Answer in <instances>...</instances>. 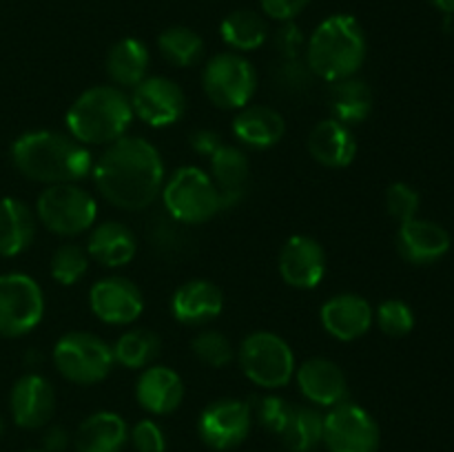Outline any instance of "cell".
<instances>
[{"mask_svg": "<svg viewBox=\"0 0 454 452\" xmlns=\"http://www.w3.org/2000/svg\"><path fill=\"white\" fill-rule=\"evenodd\" d=\"M91 173L102 198L122 211H145L164 186L162 155L137 136H124L106 146Z\"/></svg>", "mask_w": 454, "mask_h": 452, "instance_id": "1", "label": "cell"}, {"mask_svg": "<svg viewBox=\"0 0 454 452\" xmlns=\"http://www.w3.org/2000/svg\"><path fill=\"white\" fill-rule=\"evenodd\" d=\"M20 175L40 184H78L93 171V155L82 142L58 131H27L12 144Z\"/></svg>", "mask_w": 454, "mask_h": 452, "instance_id": "2", "label": "cell"}, {"mask_svg": "<svg viewBox=\"0 0 454 452\" xmlns=\"http://www.w3.org/2000/svg\"><path fill=\"white\" fill-rule=\"evenodd\" d=\"M366 53L368 40L362 22L350 13H333L306 40L304 58L315 78L331 84L357 75Z\"/></svg>", "mask_w": 454, "mask_h": 452, "instance_id": "3", "label": "cell"}, {"mask_svg": "<svg viewBox=\"0 0 454 452\" xmlns=\"http://www.w3.org/2000/svg\"><path fill=\"white\" fill-rule=\"evenodd\" d=\"M133 120V106L127 93L114 84L87 89L67 111L69 136L87 144H114L127 136Z\"/></svg>", "mask_w": 454, "mask_h": 452, "instance_id": "4", "label": "cell"}, {"mask_svg": "<svg viewBox=\"0 0 454 452\" xmlns=\"http://www.w3.org/2000/svg\"><path fill=\"white\" fill-rule=\"evenodd\" d=\"M162 204L168 215L184 226L213 220L220 208V191L204 168L180 167L162 186Z\"/></svg>", "mask_w": 454, "mask_h": 452, "instance_id": "5", "label": "cell"}, {"mask_svg": "<svg viewBox=\"0 0 454 452\" xmlns=\"http://www.w3.org/2000/svg\"><path fill=\"white\" fill-rule=\"evenodd\" d=\"M53 363L67 381L91 386L106 379L114 370V348L93 332L74 331L62 335L53 346Z\"/></svg>", "mask_w": 454, "mask_h": 452, "instance_id": "6", "label": "cell"}, {"mask_svg": "<svg viewBox=\"0 0 454 452\" xmlns=\"http://www.w3.org/2000/svg\"><path fill=\"white\" fill-rule=\"evenodd\" d=\"M244 375L266 390L284 388L295 377V355L279 335L269 331L251 332L238 350Z\"/></svg>", "mask_w": 454, "mask_h": 452, "instance_id": "7", "label": "cell"}, {"mask_svg": "<svg viewBox=\"0 0 454 452\" xmlns=\"http://www.w3.org/2000/svg\"><path fill=\"white\" fill-rule=\"evenodd\" d=\"M35 217L51 233L74 238L96 224L98 204L78 184H51L38 195Z\"/></svg>", "mask_w": 454, "mask_h": 452, "instance_id": "8", "label": "cell"}, {"mask_svg": "<svg viewBox=\"0 0 454 452\" xmlns=\"http://www.w3.org/2000/svg\"><path fill=\"white\" fill-rule=\"evenodd\" d=\"M202 89L220 109H244L257 91V71L242 53H217L204 66Z\"/></svg>", "mask_w": 454, "mask_h": 452, "instance_id": "9", "label": "cell"}, {"mask_svg": "<svg viewBox=\"0 0 454 452\" xmlns=\"http://www.w3.org/2000/svg\"><path fill=\"white\" fill-rule=\"evenodd\" d=\"M44 315L40 284L25 273L0 275V335L22 337L34 331Z\"/></svg>", "mask_w": 454, "mask_h": 452, "instance_id": "10", "label": "cell"}, {"mask_svg": "<svg viewBox=\"0 0 454 452\" xmlns=\"http://www.w3.org/2000/svg\"><path fill=\"white\" fill-rule=\"evenodd\" d=\"M380 439L377 421L357 403L344 401L324 415L322 443L328 452H377Z\"/></svg>", "mask_w": 454, "mask_h": 452, "instance_id": "11", "label": "cell"}, {"mask_svg": "<svg viewBox=\"0 0 454 452\" xmlns=\"http://www.w3.org/2000/svg\"><path fill=\"white\" fill-rule=\"evenodd\" d=\"M253 425V408L239 399H217L198 419L200 439L213 450H233L247 441Z\"/></svg>", "mask_w": 454, "mask_h": 452, "instance_id": "12", "label": "cell"}, {"mask_svg": "<svg viewBox=\"0 0 454 452\" xmlns=\"http://www.w3.org/2000/svg\"><path fill=\"white\" fill-rule=\"evenodd\" d=\"M133 115L153 129L171 127L180 122L186 111V96L177 82L164 75H151L142 80L131 93Z\"/></svg>", "mask_w": 454, "mask_h": 452, "instance_id": "13", "label": "cell"}, {"mask_svg": "<svg viewBox=\"0 0 454 452\" xmlns=\"http://www.w3.org/2000/svg\"><path fill=\"white\" fill-rule=\"evenodd\" d=\"M89 306L100 322L109 326H129L145 310V297L131 279L105 277L89 291Z\"/></svg>", "mask_w": 454, "mask_h": 452, "instance_id": "14", "label": "cell"}, {"mask_svg": "<svg viewBox=\"0 0 454 452\" xmlns=\"http://www.w3.org/2000/svg\"><path fill=\"white\" fill-rule=\"evenodd\" d=\"M279 275L288 286L310 291L322 284L326 275V251L309 235H293L279 251Z\"/></svg>", "mask_w": 454, "mask_h": 452, "instance_id": "15", "label": "cell"}, {"mask_svg": "<svg viewBox=\"0 0 454 452\" xmlns=\"http://www.w3.org/2000/svg\"><path fill=\"white\" fill-rule=\"evenodd\" d=\"M9 408L16 425L25 430L43 428L51 421L56 410V393L49 379L38 372H27L13 384L9 394Z\"/></svg>", "mask_w": 454, "mask_h": 452, "instance_id": "16", "label": "cell"}, {"mask_svg": "<svg viewBox=\"0 0 454 452\" xmlns=\"http://www.w3.org/2000/svg\"><path fill=\"white\" fill-rule=\"evenodd\" d=\"M300 393L313 406L335 408L348 401V379L335 362L324 357H313L295 370Z\"/></svg>", "mask_w": 454, "mask_h": 452, "instance_id": "17", "label": "cell"}, {"mask_svg": "<svg viewBox=\"0 0 454 452\" xmlns=\"http://www.w3.org/2000/svg\"><path fill=\"white\" fill-rule=\"evenodd\" d=\"M319 319H322L324 331L331 337L340 341H355L371 331L375 322V310L362 295L341 292L324 301Z\"/></svg>", "mask_w": 454, "mask_h": 452, "instance_id": "18", "label": "cell"}, {"mask_svg": "<svg viewBox=\"0 0 454 452\" xmlns=\"http://www.w3.org/2000/svg\"><path fill=\"white\" fill-rule=\"evenodd\" d=\"M397 251L415 266L434 264L450 251V233L437 222L412 217L399 224Z\"/></svg>", "mask_w": 454, "mask_h": 452, "instance_id": "19", "label": "cell"}, {"mask_svg": "<svg viewBox=\"0 0 454 452\" xmlns=\"http://www.w3.org/2000/svg\"><path fill=\"white\" fill-rule=\"evenodd\" d=\"M224 310V295L220 286L208 279L184 282L171 297V313L184 326H204L220 317Z\"/></svg>", "mask_w": 454, "mask_h": 452, "instance_id": "20", "label": "cell"}, {"mask_svg": "<svg viewBox=\"0 0 454 452\" xmlns=\"http://www.w3.org/2000/svg\"><path fill=\"white\" fill-rule=\"evenodd\" d=\"M136 399L151 415H171L184 401V381L171 368L153 363L137 377Z\"/></svg>", "mask_w": 454, "mask_h": 452, "instance_id": "21", "label": "cell"}, {"mask_svg": "<svg viewBox=\"0 0 454 452\" xmlns=\"http://www.w3.org/2000/svg\"><path fill=\"white\" fill-rule=\"evenodd\" d=\"M309 151L322 167L346 168L357 158V140L340 120H322L309 136Z\"/></svg>", "mask_w": 454, "mask_h": 452, "instance_id": "22", "label": "cell"}, {"mask_svg": "<svg viewBox=\"0 0 454 452\" xmlns=\"http://www.w3.org/2000/svg\"><path fill=\"white\" fill-rule=\"evenodd\" d=\"M208 162H211V180L220 191V208L222 211L235 208L247 195L248 158L238 146L222 144L208 158Z\"/></svg>", "mask_w": 454, "mask_h": 452, "instance_id": "23", "label": "cell"}, {"mask_svg": "<svg viewBox=\"0 0 454 452\" xmlns=\"http://www.w3.org/2000/svg\"><path fill=\"white\" fill-rule=\"evenodd\" d=\"M233 133L248 149L264 151L282 140L284 133H286V122H284L282 113L275 111L273 106L248 105L235 115Z\"/></svg>", "mask_w": 454, "mask_h": 452, "instance_id": "24", "label": "cell"}, {"mask_svg": "<svg viewBox=\"0 0 454 452\" xmlns=\"http://www.w3.org/2000/svg\"><path fill=\"white\" fill-rule=\"evenodd\" d=\"M87 253L91 260L109 269L127 266L137 253L136 233L120 222H102L89 235Z\"/></svg>", "mask_w": 454, "mask_h": 452, "instance_id": "25", "label": "cell"}, {"mask_svg": "<svg viewBox=\"0 0 454 452\" xmlns=\"http://www.w3.org/2000/svg\"><path fill=\"white\" fill-rule=\"evenodd\" d=\"M129 441L127 421L109 410L93 412L75 433V452H120Z\"/></svg>", "mask_w": 454, "mask_h": 452, "instance_id": "26", "label": "cell"}, {"mask_svg": "<svg viewBox=\"0 0 454 452\" xmlns=\"http://www.w3.org/2000/svg\"><path fill=\"white\" fill-rule=\"evenodd\" d=\"M35 238V213L18 198L0 199V255L16 257Z\"/></svg>", "mask_w": 454, "mask_h": 452, "instance_id": "27", "label": "cell"}, {"mask_svg": "<svg viewBox=\"0 0 454 452\" xmlns=\"http://www.w3.org/2000/svg\"><path fill=\"white\" fill-rule=\"evenodd\" d=\"M151 53L137 38H122L106 53V74L120 89H133L146 78Z\"/></svg>", "mask_w": 454, "mask_h": 452, "instance_id": "28", "label": "cell"}, {"mask_svg": "<svg viewBox=\"0 0 454 452\" xmlns=\"http://www.w3.org/2000/svg\"><path fill=\"white\" fill-rule=\"evenodd\" d=\"M328 106L333 111V118L340 120L346 127L364 122L372 111V89L362 78L337 80L331 82L328 91Z\"/></svg>", "mask_w": 454, "mask_h": 452, "instance_id": "29", "label": "cell"}, {"mask_svg": "<svg viewBox=\"0 0 454 452\" xmlns=\"http://www.w3.org/2000/svg\"><path fill=\"white\" fill-rule=\"evenodd\" d=\"M220 35L235 51H255L269 38V22L253 9H238L222 20Z\"/></svg>", "mask_w": 454, "mask_h": 452, "instance_id": "30", "label": "cell"}, {"mask_svg": "<svg viewBox=\"0 0 454 452\" xmlns=\"http://www.w3.org/2000/svg\"><path fill=\"white\" fill-rule=\"evenodd\" d=\"M111 348H114L115 363L129 368V370H145L155 363L160 350H162V341L149 328H131L120 335Z\"/></svg>", "mask_w": 454, "mask_h": 452, "instance_id": "31", "label": "cell"}, {"mask_svg": "<svg viewBox=\"0 0 454 452\" xmlns=\"http://www.w3.org/2000/svg\"><path fill=\"white\" fill-rule=\"evenodd\" d=\"M288 452H313L324 437V415L310 406H295L286 428L279 434Z\"/></svg>", "mask_w": 454, "mask_h": 452, "instance_id": "32", "label": "cell"}, {"mask_svg": "<svg viewBox=\"0 0 454 452\" xmlns=\"http://www.w3.org/2000/svg\"><path fill=\"white\" fill-rule=\"evenodd\" d=\"M158 49L164 56V60L171 62L173 66L184 69V66L200 62V58L204 56V40L198 31L176 25L160 34Z\"/></svg>", "mask_w": 454, "mask_h": 452, "instance_id": "33", "label": "cell"}, {"mask_svg": "<svg viewBox=\"0 0 454 452\" xmlns=\"http://www.w3.org/2000/svg\"><path fill=\"white\" fill-rule=\"evenodd\" d=\"M149 239L153 251H158L168 260H180L182 255L191 251V235L186 233V226L173 220L168 213L155 215L149 224Z\"/></svg>", "mask_w": 454, "mask_h": 452, "instance_id": "34", "label": "cell"}, {"mask_svg": "<svg viewBox=\"0 0 454 452\" xmlns=\"http://www.w3.org/2000/svg\"><path fill=\"white\" fill-rule=\"evenodd\" d=\"M89 269V253L87 248L78 246V244H62L56 253H53L51 261H49V273L56 279L60 286H74L84 277Z\"/></svg>", "mask_w": 454, "mask_h": 452, "instance_id": "35", "label": "cell"}, {"mask_svg": "<svg viewBox=\"0 0 454 452\" xmlns=\"http://www.w3.org/2000/svg\"><path fill=\"white\" fill-rule=\"evenodd\" d=\"M315 82V74L310 71L306 58H288L273 69V84L278 91L291 97H301L310 91Z\"/></svg>", "mask_w": 454, "mask_h": 452, "instance_id": "36", "label": "cell"}, {"mask_svg": "<svg viewBox=\"0 0 454 452\" xmlns=\"http://www.w3.org/2000/svg\"><path fill=\"white\" fill-rule=\"evenodd\" d=\"M191 350H193L195 357L204 363V366L211 368H222L226 363L233 362L235 350L231 346V341L226 339V335H222L220 331H202L193 337L191 341Z\"/></svg>", "mask_w": 454, "mask_h": 452, "instance_id": "37", "label": "cell"}, {"mask_svg": "<svg viewBox=\"0 0 454 452\" xmlns=\"http://www.w3.org/2000/svg\"><path fill=\"white\" fill-rule=\"evenodd\" d=\"M375 322L380 331L388 337H406L415 328V313L402 300L381 301L375 313Z\"/></svg>", "mask_w": 454, "mask_h": 452, "instance_id": "38", "label": "cell"}, {"mask_svg": "<svg viewBox=\"0 0 454 452\" xmlns=\"http://www.w3.org/2000/svg\"><path fill=\"white\" fill-rule=\"evenodd\" d=\"M293 408L295 406L288 399L279 397V394H266V397H260L255 401V412L253 415L257 417L262 428L279 437L284 433V428H286L288 419H291Z\"/></svg>", "mask_w": 454, "mask_h": 452, "instance_id": "39", "label": "cell"}, {"mask_svg": "<svg viewBox=\"0 0 454 452\" xmlns=\"http://www.w3.org/2000/svg\"><path fill=\"white\" fill-rule=\"evenodd\" d=\"M421 198L411 184L406 182H395L386 189V211L390 213V217L403 224V222L417 217V211H419Z\"/></svg>", "mask_w": 454, "mask_h": 452, "instance_id": "40", "label": "cell"}, {"mask_svg": "<svg viewBox=\"0 0 454 452\" xmlns=\"http://www.w3.org/2000/svg\"><path fill=\"white\" fill-rule=\"evenodd\" d=\"M273 47L275 51L282 56V60L288 58H301V53L306 51V35L300 29L295 20L279 22L278 29L273 31Z\"/></svg>", "mask_w": 454, "mask_h": 452, "instance_id": "41", "label": "cell"}, {"mask_svg": "<svg viewBox=\"0 0 454 452\" xmlns=\"http://www.w3.org/2000/svg\"><path fill=\"white\" fill-rule=\"evenodd\" d=\"M129 441L137 452H164L167 450V434L153 419H142L129 430Z\"/></svg>", "mask_w": 454, "mask_h": 452, "instance_id": "42", "label": "cell"}, {"mask_svg": "<svg viewBox=\"0 0 454 452\" xmlns=\"http://www.w3.org/2000/svg\"><path fill=\"white\" fill-rule=\"evenodd\" d=\"M262 12L266 18L278 22L295 20L301 12L310 4V0H260Z\"/></svg>", "mask_w": 454, "mask_h": 452, "instance_id": "43", "label": "cell"}, {"mask_svg": "<svg viewBox=\"0 0 454 452\" xmlns=\"http://www.w3.org/2000/svg\"><path fill=\"white\" fill-rule=\"evenodd\" d=\"M189 144L195 153L204 155V158H211L224 142H222L220 133L211 131V129H200V131H195L193 136H191Z\"/></svg>", "mask_w": 454, "mask_h": 452, "instance_id": "44", "label": "cell"}, {"mask_svg": "<svg viewBox=\"0 0 454 452\" xmlns=\"http://www.w3.org/2000/svg\"><path fill=\"white\" fill-rule=\"evenodd\" d=\"M69 446V433L62 425H49L43 434V450L44 452H62Z\"/></svg>", "mask_w": 454, "mask_h": 452, "instance_id": "45", "label": "cell"}, {"mask_svg": "<svg viewBox=\"0 0 454 452\" xmlns=\"http://www.w3.org/2000/svg\"><path fill=\"white\" fill-rule=\"evenodd\" d=\"M430 4H433L434 9H439L443 16H450V13H454V0H430Z\"/></svg>", "mask_w": 454, "mask_h": 452, "instance_id": "46", "label": "cell"}, {"mask_svg": "<svg viewBox=\"0 0 454 452\" xmlns=\"http://www.w3.org/2000/svg\"><path fill=\"white\" fill-rule=\"evenodd\" d=\"M3 434H4V419L0 417V437H3Z\"/></svg>", "mask_w": 454, "mask_h": 452, "instance_id": "47", "label": "cell"}, {"mask_svg": "<svg viewBox=\"0 0 454 452\" xmlns=\"http://www.w3.org/2000/svg\"><path fill=\"white\" fill-rule=\"evenodd\" d=\"M25 452H44V450H25Z\"/></svg>", "mask_w": 454, "mask_h": 452, "instance_id": "48", "label": "cell"}]
</instances>
